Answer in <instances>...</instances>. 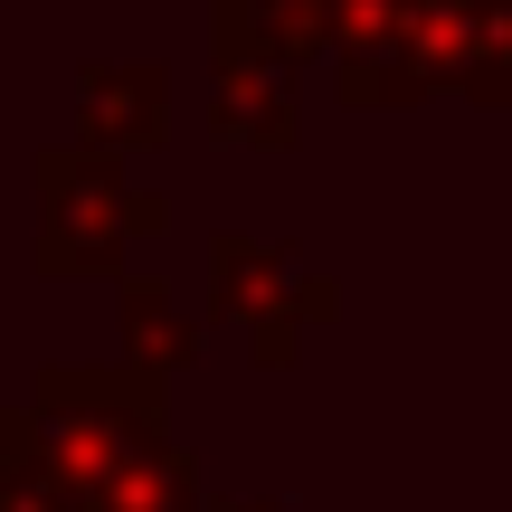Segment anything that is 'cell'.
Returning a JSON list of instances; mask_svg holds the SVG:
<instances>
[{"instance_id":"cell-10","label":"cell","mask_w":512,"mask_h":512,"mask_svg":"<svg viewBox=\"0 0 512 512\" xmlns=\"http://www.w3.org/2000/svg\"><path fill=\"white\" fill-rule=\"evenodd\" d=\"M200 512H285V503H256V494H219V503H200Z\"/></svg>"},{"instance_id":"cell-8","label":"cell","mask_w":512,"mask_h":512,"mask_svg":"<svg viewBox=\"0 0 512 512\" xmlns=\"http://www.w3.org/2000/svg\"><path fill=\"white\" fill-rule=\"evenodd\" d=\"M124 351H133V370L171 380V370H190L209 351V323L162 285V275H143V285H124Z\"/></svg>"},{"instance_id":"cell-2","label":"cell","mask_w":512,"mask_h":512,"mask_svg":"<svg viewBox=\"0 0 512 512\" xmlns=\"http://www.w3.org/2000/svg\"><path fill=\"white\" fill-rule=\"evenodd\" d=\"M209 313L247 323L256 361L285 370L294 361V323H332V313H342V285H332L323 266H304L294 247L219 238V247H209Z\"/></svg>"},{"instance_id":"cell-7","label":"cell","mask_w":512,"mask_h":512,"mask_svg":"<svg viewBox=\"0 0 512 512\" xmlns=\"http://www.w3.org/2000/svg\"><path fill=\"white\" fill-rule=\"evenodd\" d=\"M86 512H200V475L171 437H143L86 484Z\"/></svg>"},{"instance_id":"cell-5","label":"cell","mask_w":512,"mask_h":512,"mask_svg":"<svg viewBox=\"0 0 512 512\" xmlns=\"http://www.w3.org/2000/svg\"><path fill=\"white\" fill-rule=\"evenodd\" d=\"M209 29H219V57L294 76L323 57V0H209Z\"/></svg>"},{"instance_id":"cell-3","label":"cell","mask_w":512,"mask_h":512,"mask_svg":"<svg viewBox=\"0 0 512 512\" xmlns=\"http://www.w3.org/2000/svg\"><path fill=\"white\" fill-rule=\"evenodd\" d=\"M418 86H456L475 105L512 95V0H408L399 29Z\"/></svg>"},{"instance_id":"cell-1","label":"cell","mask_w":512,"mask_h":512,"mask_svg":"<svg viewBox=\"0 0 512 512\" xmlns=\"http://www.w3.org/2000/svg\"><path fill=\"white\" fill-rule=\"evenodd\" d=\"M171 219L162 190H133L124 171H114V152H38V275H114L124 266L133 238H152V228Z\"/></svg>"},{"instance_id":"cell-9","label":"cell","mask_w":512,"mask_h":512,"mask_svg":"<svg viewBox=\"0 0 512 512\" xmlns=\"http://www.w3.org/2000/svg\"><path fill=\"white\" fill-rule=\"evenodd\" d=\"M0 512H76V494L57 484L48 446H38L29 408H0Z\"/></svg>"},{"instance_id":"cell-4","label":"cell","mask_w":512,"mask_h":512,"mask_svg":"<svg viewBox=\"0 0 512 512\" xmlns=\"http://www.w3.org/2000/svg\"><path fill=\"white\" fill-rule=\"evenodd\" d=\"M162 133H171L162 67H124V57L76 67V143L86 152H162Z\"/></svg>"},{"instance_id":"cell-6","label":"cell","mask_w":512,"mask_h":512,"mask_svg":"<svg viewBox=\"0 0 512 512\" xmlns=\"http://www.w3.org/2000/svg\"><path fill=\"white\" fill-rule=\"evenodd\" d=\"M209 133L247 152H285L304 133V105H294L285 67H247V57H219V95H209Z\"/></svg>"}]
</instances>
